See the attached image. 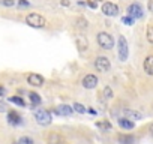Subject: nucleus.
<instances>
[{
  "mask_svg": "<svg viewBox=\"0 0 153 144\" xmlns=\"http://www.w3.org/2000/svg\"><path fill=\"white\" fill-rule=\"evenodd\" d=\"M26 23H27L30 27L42 29V27H45L47 20H45L42 15H39V14H36V12H32V14H29V15L26 17Z\"/></svg>",
  "mask_w": 153,
  "mask_h": 144,
  "instance_id": "1",
  "label": "nucleus"
},
{
  "mask_svg": "<svg viewBox=\"0 0 153 144\" xmlns=\"http://www.w3.org/2000/svg\"><path fill=\"white\" fill-rule=\"evenodd\" d=\"M117 54H119V60L120 62H126L128 60V54H129V50H128V41L125 36H119V41H117Z\"/></svg>",
  "mask_w": 153,
  "mask_h": 144,
  "instance_id": "2",
  "label": "nucleus"
},
{
  "mask_svg": "<svg viewBox=\"0 0 153 144\" xmlns=\"http://www.w3.org/2000/svg\"><path fill=\"white\" fill-rule=\"evenodd\" d=\"M98 44H99V47H101L102 50H111V48L114 47V39H113V36H111L110 33L101 32V33L98 35Z\"/></svg>",
  "mask_w": 153,
  "mask_h": 144,
  "instance_id": "3",
  "label": "nucleus"
},
{
  "mask_svg": "<svg viewBox=\"0 0 153 144\" xmlns=\"http://www.w3.org/2000/svg\"><path fill=\"white\" fill-rule=\"evenodd\" d=\"M35 119H36V122H38L41 126H47V125H50L51 120H53L51 113L47 111V110H38V111L35 113Z\"/></svg>",
  "mask_w": 153,
  "mask_h": 144,
  "instance_id": "4",
  "label": "nucleus"
},
{
  "mask_svg": "<svg viewBox=\"0 0 153 144\" xmlns=\"http://www.w3.org/2000/svg\"><path fill=\"white\" fill-rule=\"evenodd\" d=\"M95 68H96L99 72H107V71H110V68H111V63H110V60H108L107 57H104V56H99V57L95 60Z\"/></svg>",
  "mask_w": 153,
  "mask_h": 144,
  "instance_id": "5",
  "label": "nucleus"
},
{
  "mask_svg": "<svg viewBox=\"0 0 153 144\" xmlns=\"http://www.w3.org/2000/svg\"><path fill=\"white\" fill-rule=\"evenodd\" d=\"M102 12L107 15V17H116L119 14V8L116 3H111V2H107L102 5Z\"/></svg>",
  "mask_w": 153,
  "mask_h": 144,
  "instance_id": "6",
  "label": "nucleus"
},
{
  "mask_svg": "<svg viewBox=\"0 0 153 144\" xmlns=\"http://www.w3.org/2000/svg\"><path fill=\"white\" fill-rule=\"evenodd\" d=\"M126 11H128V15H131V17H134V18H141V17L144 15L143 8H141V5H138V3L129 5Z\"/></svg>",
  "mask_w": 153,
  "mask_h": 144,
  "instance_id": "7",
  "label": "nucleus"
},
{
  "mask_svg": "<svg viewBox=\"0 0 153 144\" xmlns=\"http://www.w3.org/2000/svg\"><path fill=\"white\" fill-rule=\"evenodd\" d=\"M98 86V77L96 75H93V74H89V75H86L84 78H83V87L84 89H95Z\"/></svg>",
  "mask_w": 153,
  "mask_h": 144,
  "instance_id": "8",
  "label": "nucleus"
},
{
  "mask_svg": "<svg viewBox=\"0 0 153 144\" xmlns=\"http://www.w3.org/2000/svg\"><path fill=\"white\" fill-rule=\"evenodd\" d=\"M27 83L30 86H35V87H41L44 84V77L39 75V74H30L27 77Z\"/></svg>",
  "mask_w": 153,
  "mask_h": 144,
  "instance_id": "9",
  "label": "nucleus"
},
{
  "mask_svg": "<svg viewBox=\"0 0 153 144\" xmlns=\"http://www.w3.org/2000/svg\"><path fill=\"white\" fill-rule=\"evenodd\" d=\"M47 141H48V144H66L65 138L57 132H50L47 137Z\"/></svg>",
  "mask_w": 153,
  "mask_h": 144,
  "instance_id": "10",
  "label": "nucleus"
},
{
  "mask_svg": "<svg viewBox=\"0 0 153 144\" xmlns=\"http://www.w3.org/2000/svg\"><path fill=\"white\" fill-rule=\"evenodd\" d=\"M54 113L59 114V116H71L74 113V107H71V105H59L54 110Z\"/></svg>",
  "mask_w": 153,
  "mask_h": 144,
  "instance_id": "11",
  "label": "nucleus"
},
{
  "mask_svg": "<svg viewBox=\"0 0 153 144\" xmlns=\"http://www.w3.org/2000/svg\"><path fill=\"white\" fill-rule=\"evenodd\" d=\"M122 113H123L125 117H128V119H131V120H140V119L143 117V114H141L140 111H135V110H128V108H125Z\"/></svg>",
  "mask_w": 153,
  "mask_h": 144,
  "instance_id": "12",
  "label": "nucleus"
},
{
  "mask_svg": "<svg viewBox=\"0 0 153 144\" xmlns=\"http://www.w3.org/2000/svg\"><path fill=\"white\" fill-rule=\"evenodd\" d=\"M117 123H119L120 128H123V129H129V131L134 129V126H135V123H134L131 119H128V117H122V119H119Z\"/></svg>",
  "mask_w": 153,
  "mask_h": 144,
  "instance_id": "13",
  "label": "nucleus"
},
{
  "mask_svg": "<svg viewBox=\"0 0 153 144\" xmlns=\"http://www.w3.org/2000/svg\"><path fill=\"white\" fill-rule=\"evenodd\" d=\"M8 120L11 125H20L21 123V116L17 111H9L8 113Z\"/></svg>",
  "mask_w": 153,
  "mask_h": 144,
  "instance_id": "14",
  "label": "nucleus"
},
{
  "mask_svg": "<svg viewBox=\"0 0 153 144\" xmlns=\"http://www.w3.org/2000/svg\"><path fill=\"white\" fill-rule=\"evenodd\" d=\"M144 71L149 75H153V56H147L144 60Z\"/></svg>",
  "mask_w": 153,
  "mask_h": 144,
  "instance_id": "15",
  "label": "nucleus"
},
{
  "mask_svg": "<svg viewBox=\"0 0 153 144\" xmlns=\"http://www.w3.org/2000/svg\"><path fill=\"white\" fill-rule=\"evenodd\" d=\"M75 42H76V47H78V50H81V51L87 50V47H89L87 39H86V38H81V36H76V38H75Z\"/></svg>",
  "mask_w": 153,
  "mask_h": 144,
  "instance_id": "16",
  "label": "nucleus"
},
{
  "mask_svg": "<svg viewBox=\"0 0 153 144\" xmlns=\"http://www.w3.org/2000/svg\"><path fill=\"white\" fill-rule=\"evenodd\" d=\"M119 141L122 144H132L134 143V137H131V135H119Z\"/></svg>",
  "mask_w": 153,
  "mask_h": 144,
  "instance_id": "17",
  "label": "nucleus"
},
{
  "mask_svg": "<svg viewBox=\"0 0 153 144\" xmlns=\"http://www.w3.org/2000/svg\"><path fill=\"white\" fill-rule=\"evenodd\" d=\"M29 98H30V101H32L33 105H39V104H41V96H39L38 93L32 92V93H29Z\"/></svg>",
  "mask_w": 153,
  "mask_h": 144,
  "instance_id": "18",
  "label": "nucleus"
},
{
  "mask_svg": "<svg viewBox=\"0 0 153 144\" xmlns=\"http://www.w3.org/2000/svg\"><path fill=\"white\" fill-rule=\"evenodd\" d=\"M72 107H74V111L80 113V114H84V113L87 111V110H86V107H84V105H81V104H78V102H75Z\"/></svg>",
  "mask_w": 153,
  "mask_h": 144,
  "instance_id": "19",
  "label": "nucleus"
},
{
  "mask_svg": "<svg viewBox=\"0 0 153 144\" xmlns=\"http://www.w3.org/2000/svg\"><path fill=\"white\" fill-rule=\"evenodd\" d=\"M146 36H147V41H149L150 44H153V24H150V26L147 27Z\"/></svg>",
  "mask_w": 153,
  "mask_h": 144,
  "instance_id": "20",
  "label": "nucleus"
},
{
  "mask_svg": "<svg viewBox=\"0 0 153 144\" xmlns=\"http://www.w3.org/2000/svg\"><path fill=\"white\" fill-rule=\"evenodd\" d=\"M9 101L14 102V104H17V105H20V107H24V105H26V102H24L21 98H18V96H11Z\"/></svg>",
  "mask_w": 153,
  "mask_h": 144,
  "instance_id": "21",
  "label": "nucleus"
},
{
  "mask_svg": "<svg viewBox=\"0 0 153 144\" xmlns=\"http://www.w3.org/2000/svg\"><path fill=\"white\" fill-rule=\"evenodd\" d=\"M122 23L126 24V26H132V24L135 23V18L131 17V15H128V17H123V18H122Z\"/></svg>",
  "mask_w": 153,
  "mask_h": 144,
  "instance_id": "22",
  "label": "nucleus"
},
{
  "mask_svg": "<svg viewBox=\"0 0 153 144\" xmlns=\"http://www.w3.org/2000/svg\"><path fill=\"white\" fill-rule=\"evenodd\" d=\"M17 144H35V143H33V140H32L30 137H21V138L17 141Z\"/></svg>",
  "mask_w": 153,
  "mask_h": 144,
  "instance_id": "23",
  "label": "nucleus"
},
{
  "mask_svg": "<svg viewBox=\"0 0 153 144\" xmlns=\"http://www.w3.org/2000/svg\"><path fill=\"white\" fill-rule=\"evenodd\" d=\"M104 98H107V99H111V98H113V90H111V87H104Z\"/></svg>",
  "mask_w": 153,
  "mask_h": 144,
  "instance_id": "24",
  "label": "nucleus"
},
{
  "mask_svg": "<svg viewBox=\"0 0 153 144\" xmlns=\"http://www.w3.org/2000/svg\"><path fill=\"white\" fill-rule=\"evenodd\" d=\"M98 128H102V129H111V123H110V122H99V123H98Z\"/></svg>",
  "mask_w": 153,
  "mask_h": 144,
  "instance_id": "25",
  "label": "nucleus"
},
{
  "mask_svg": "<svg viewBox=\"0 0 153 144\" xmlns=\"http://www.w3.org/2000/svg\"><path fill=\"white\" fill-rule=\"evenodd\" d=\"M78 27H80V29H87V20L78 18Z\"/></svg>",
  "mask_w": 153,
  "mask_h": 144,
  "instance_id": "26",
  "label": "nucleus"
},
{
  "mask_svg": "<svg viewBox=\"0 0 153 144\" xmlns=\"http://www.w3.org/2000/svg\"><path fill=\"white\" fill-rule=\"evenodd\" d=\"M0 3L5 5V6H14V5H15L14 0H0Z\"/></svg>",
  "mask_w": 153,
  "mask_h": 144,
  "instance_id": "27",
  "label": "nucleus"
},
{
  "mask_svg": "<svg viewBox=\"0 0 153 144\" xmlns=\"http://www.w3.org/2000/svg\"><path fill=\"white\" fill-rule=\"evenodd\" d=\"M30 3L27 2V0H20V2H18V6H21V8H27Z\"/></svg>",
  "mask_w": 153,
  "mask_h": 144,
  "instance_id": "28",
  "label": "nucleus"
},
{
  "mask_svg": "<svg viewBox=\"0 0 153 144\" xmlns=\"http://www.w3.org/2000/svg\"><path fill=\"white\" fill-rule=\"evenodd\" d=\"M147 8H149V11H150V12H153V0H149Z\"/></svg>",
  "mask_w": 153,
  "mask_h": 144,
  "instance_id": "29",
  "label": "nucleus"
},
{
  "mask_svg": "<svg viewBox=\"0 0 153 144\" xmlns=\"http://www.w3.org/2000/svg\"><path fill=\"white\" fill-rule=\"evenodd\" d=\"M6 111V105L3 102H0V113H5Z\"/></svg>",
  "mask_w": 153,
  "mask_h": 144,
  "instance_id": "30",
  "label": "nucleus"
},
{
  "mask_svg": "<svg viewBox=\"0 0 153 144\" xmlns=\"http://www.w3.org/2000/svg\"><path fill=\"white\" fill-rule=\"evenodd\" d=\"M2 96H5V89L0 87V98H2Z\"/></svg>",
  "mask_w": 153,
  "mask_h": 144,
  "instance_id": "31",
  "label": "nucleus"
},
{
  "mask_svg": "<svg viewBox=\"0 0 153 144\" xmlns=\"http://www.w3.org/2000/svg\"><path fill=\"white\" fill-rule=\"evenodd\" d=\"M149 132H150V134H152V135H153V123H152V125H150V126H149Z\"/></svg>",
  "mask_w": 153,
  "mask_h": 144,
  "instance_id": "32",
  "label": "nucleus"
},
{
  "mask_svg": "<svg viewBox=\"0 0 153 144\" xmlns=\"http://www.w3.org/2000/svg\"><path fill=\"white\" fill-rule=\"evenodd\" d=\"M89 6H90V8H96V3H93V2H89Z\"/></svg>",
  "mask_w": 153,
  "mask_h": 144,
  "instance_id": "33",
  "label": "nucleus"
},
{
  "mask_svg": "<svg viewBox=\"0 0 153 144\" xmlns=\"http://www.w3.org/2000/svg\"><path fill=\"white\" fill-rule=\"evenodd\" d=\"M87 111H89V113H90V114H96V111H95V110H93V108H90V110H87Z\"/></svg>",
  "mask_w": 153,
  "mask_h": 144,
  "instance_id": "34",
  "label": "nucleus"
}]
</instances>
